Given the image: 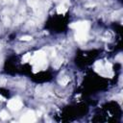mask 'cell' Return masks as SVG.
<instances>
[{
    "instance_id": "2e32d148",
    "label": "cell",
    "mask_w": 123,
    "mask_h": 123,
    "mask_svg": "<svg viewBox=\"0 0 123 123\" xmlns=\"http://www.w3.org/2000/svg\"><path fill=\"white\" fill-rule=\"evenodd\" d=\"M6 2L7 3H11V2H12V0H6Z\"/></svg>"
},
{
    "instance_id": "6da1fadb",
    "label": "cell",
    "mask_w": 123,
    "mask_h": 123,
    "mask_svg": "<svg viewBox=\"0 0 123 123\" xmlns=\"http://www.w3.org/2000/svg\"><path fill=\"white\" fill-rule=\"evenodd\" d=\"M23 106V103L22 101L19 99V98H12L11 100H9L8 102V108L12 111H19Z\"/></svg>"
},
{
    "instance_id": "ba28073f",
    "label": "cell",
    "mask_w": 123,
    "mask_h": 123,
    "mask_svg": "<svg viewBox=\"0 0 123 123\" xmlns=\"http://www.w3.org/2000/svg\"><path fill=\"white\" fill-rule=\"evenodd\" d=\"M31 54L30 53H26L24 56H23V58H22V62H30L31 61Z\"/></svg>"
},
{
    "instance_id": "8992f818",
    "label": "cell",
    "mask_w": 123,
    "mask_h": 123,
    "mask_svg": "<svg viewBox=\"0 0 123 123\" xmlns=\"http://www.w3.org/2000/svg\"><path fill=\"white\" fill-rule=\"evenodd\" d=\"M66 11H67V8H66V6L64 5V4H61V5H59L58 6V8H57V12L58 13H60V14H64L65 12H66Z\"/></svg>"
},
{
    "instance_id": "5b68a950",
    "label": "cell",
    "mask_w": 123,
    "mask_h": 123,
    "mask_svg": "<svg viewBox=\"0 0 123 123\" xmlns=\"http://www.w3.org/2000/svg\"><path fill=\"white\" fill-rule=\"evenodd\" d=\"M45 59V53L42 51V50H39V51H37L33 57H31V60H32V63H36L41 60Z\"/></svg>"
},
{
    "instance_id": "7c38bea8",
    "label": "cell",
    "mask_w": 123,
    "mask_h": 123,
    "mask_svg": "<svg viewBox=\"0 0 123 123\" xmlns=\"http://www.w3.org/2000/svg\"><path fill=\"white\" fill-rule=\"evenodd\" d=\"M20 39L23 40V41H28V40H31L32 39V37H30V36H22L20 37Z\"/></svg>"
},
{
    "instance_id": "5bb4252c",
    "label": "cell",
    "mask_w": 123,
    "mask_h": 123,
    "mask_svg": "<svg viewBox=\"0 0 123 123\" xmlns=\"http://www.w3.org/2000/svg\"><path fill=\"white\" fill-rule=\"evenodd\" d=\"M54 1H56V2H62V4H63L64 2H67V0H54Z\"/></svg>"
},
{
    "instance_id": "52a82bcc",
    "label": "cell",
    "mask_w": 123,
    "mask_h": 123,
    "mask_svg": "<svg viewBox=\"0 0 123 123\" xmlns=\"http://www.w3.org/2000/svg\"><path fill=\"white\" fill-rule=\"evenodd\" d=\"M69 82V78L64 76V77H62V79H59V83L62 85V86H65L67 85V83Z\"/></svg>"
},
{
    "instance_id": "7a4b0ae2",
    "label": "cell",
    "mask_w": 123,
    "mask_h": 123,
    "mask_svg": "<svg viewBox=\"0 0 123 123\" xmlns=\"http://www.w3.org/2000/svg\"><path fill=\"white\" fill-rule=\"evenodd\" d=\"M70 28L78 31V30H87L89 29L90 27V23L88 21H78V22H74V23H71L69 25Z\"/></svg>"
},
{
    "instance_id": "4fadbf2b",
    "label": "cell",
    "mask_w": 123,
    "mask_h": 123,
    "mask_svg": "<svg viewBox=\"0 0 123 123\" xmlns=\"http://www.w3.org/2000/svg\"><path fill=\"white\" fill-rule=\"evenodd\" d=\"M6 84V79L5 78H1L0 79V86H5Z\"/></svg>"
},
{
    "instance_id": "3957f363",
    "label": "cell",
    "mask_w": 123,
    "mask_h": 123,
    "mask_svg": "<svg viewBox=\"0 0 123 123\" xmlns=\"http://www.w3.org/2000/svg\"><path fill=\"white\" fill-rule=\"evenodd\" d=\"M36 120H37L36 113L33 111H28L20 118V122H23V123H33V122H36Z\"/></svg>"
},
{
    "instance_id": "277c9868",
    "label": "cell",
    "mask_w": 123,
    "mask_h": 123,
    "mask_svg": "<svg viewBox=\"0 0 123 123\" xmlns=\"http://www.w3.org/2000/svg\"><path fill=\"white\" fill-rule=\"evenodd\" d=\"M88 38L87 30H78L75 33V39L77 41H86Z\"/></svg>"
},
{
    "instance_id": "8fae6325",
    "label": "cell",
    "mask_w": 123,
    "mask_h": 123,
    "mask_svg": "<svg viewBox=\"0 0 123 123\" xmlns=\"http://www.w3.org/2000/svg\"><path fill=\"white\" fill-rule=\"evenodd\" d=\"M62 59H59V60H57L56 62H54L53 66H54L55 68H59V67H60V65L62 64Z\"/></svg>"
},
{
    "instance_id": "30bf717a",
    "label": "cell",
    "mask_w": 123,
    "mask_h": 123,
    "mask_svg": "<svg viewBox=\"0 0 123 123\" xmlns=\"http://www.w3.org/2000/svg\"><path fill=\"white\" fill-rule=\"evenodd\" d=\"M28 5L34 7V9L38 5V0H28Z\"/></svg>"
},
{
    "instance_id": "9c48e42d",
    "label": "cell",
    "mask_w": 123,
    "mask_h": 123,
    "mask_svg": "<svg viewBox=\"0 0 123 123\" xmlns=\"http://www.w3.org/2000/svg\"><path fill=\"white\" fill-rule=\"evenodd\" d=\"M0 118L3 119V120H6L9 118V113L6 111H0Z\"/></svg>"
},
{
    "instance_id": "9a60e30c",
    "label": "cell",
    "mask_w": 123,
    "mask_h": 123,
    "mask_svg": "<svg viewBox=\"0 0 123 123\" xmlns=\"http://www.w3.org/2000/svg\"><path fill=\"white\" fill-rule=\"evenodd\" d=\"M0 100H1V101H5L6 99H5V98H4L3 96H1V95H0Z\"/></svg>"
}]
</instances>
